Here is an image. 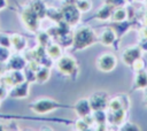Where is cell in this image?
Instances as JSON below:
<instances>
[{
  "label": "cell",
  "mask_w": 147,
  "mask_h": 131,
  "mask_svg": "<svg viewBox=\"0 0 147 131\" xmlns=\"http://www.w3.org/2000/svg\"><path fill=\"white\" fill-rule=\"evenodd\" d=\"M95 41L94 31L88 26H80L72 33V47L75 49H84L93 45Z\"/></svg>",
  "instance_id": "obj_1"
},
{
  "label": "cell",
  "mask_w": 147,
  "mask_h": 131,
  "mask_svg": "<svg viewBox=\"0 0 147 131\" xmlns=\"http://www.w3.org/2000/svg\"><path fill=\"white\" fill-rule=\"evenodd\" d=\"M60 106L61 105L57 101L53 100V99H49V98H40V99L33 101L30 105V108H31V110L33 113L42 115V114H47V113H49V111L59 108Z\"/></svg>",
  "instance_id": "obj_2"
},
{
  "label": "cell",
  "mask_w": 147,
  "mask_h": 131,
  "mask_svg": "<svg viewBox=\"0 0 147 131\" xmlns=\"http://www.w3.org/2000/svg\"><path fill=\"white\" fill-rule=\"evenodd\" d=\"M56 68L61 74H63L65 76H72L77 71V62L72 56L63 55L57 59Z\"/></svg>",
  "instance_id": "obj_3"
},
{
  "label": "cell",
  "mask_w": 147,
  "mask_h": 131,
  "mask_svg": "<svg viewBox=\"0 0 147 131\" xmlns=\"http://www.w3.org/2000/svg\"><path fill=\"white\" fill-rule=\"evenodd\" d=\"M21 20L24 24V26L29 31H36L39 25V16L31 9V7H26L21 13Z\"/></svg>",
  "instance_id": "obj_4"
},
{
  "label": "cell",
  "mask_w": 147,
  "mask_h": 131,
  "mask_svg": "<svg viewBox=\"0 0 147 131\" xmlns=\"http://www.w3.org/2000/svg\"><path fill=\"white\" fill-rule=\"evenodd\" d=\"M95 64L100 71L109 72V71H113L115 69V67L117 64V60L113 53H105L96 59Z\"/></svg>",
  "instance_id": "obj_5"
},
{
  "label": "cell",
  "mask_w": 147,
  "mask_h": 131,
  "mask_svg": "<svg viewBox=\"0 0 147 131\" xmlns=\"http://www.w3.org/2000/svg\"><path fill=\"white\" fill-rule=\"evenodd\" d=\"M62 15H63V21L68 23L69 25L76 24L79 21L80 17V11L77 8L76 3H69V5H63L62 9Z\"/></svg>",
  "instance_id": "obj_6"
},
{
  "label": "cell",
  "mask_w": 147,
  "mask_h": 131,
  "mask_svg": "<svg viewBox=\"0 0 147 131\" xmlns=\"http://www.w3.org/2000/svg\"><path fill=\"white\" fill-rule=\"evenodd\" d=\"M108 95L106 92H95L88 98L90 106L92 110H103L106 107H108Z\"/></svg>",
  "instance_id": "obj_7"
},
{
  "label": "cell",
  "mask_w": 147,
  "mask_h": 131,
  "mask_svg": "<svg viewBox=\"0 0 147 131\" xmlns=\"http://www.w3.org/2000/svg\"><path fill=\"white\" fill-rule=\"evenodd\" d=\"M25 77L21 70H10L1 77V82L6 87H13L22 82H24Z\"/></svg>",
  "instance_id": "obj_8"
},
{
  "label": "cell",
  "mask_w": 147,
  "mask_h": 131,
  "mask_svg": "<svg viewBox=\"0 0 147 131\" xmlns=\"http://www.w3.org/2000/svg\"><path fill=\"white\" fill-rule=\"evenodd\" d=\"M141 52H142V49H141L140 46H132V47L125 48L123 51V53H122V61H123V63L131 67L134 61L140 59Z\"/></svg>",
  "instance_id": "obj_9"
},
{
  "label": "cell",
  "mask_w": 147,
  "mask_h": 131,
  "mask_svg": "<svg viewBox=\"0 0 147 131\" xmlns=\"http://www.w3.org/2000/svg\"><path fill=\"white\" fill-rule=\"evenodd\" d=\"M29 82L24 80L15 86L11 87V90L8 92V95L10 98H16V99H24L29 95Z\"/></svg>",
  "instance_id": "obj_10"
},
{
  "label": "cell",
  "mask_w": 147,
  "mask_h": 131,
  "mask_svg": "<svg viewBox=\"0 0 147 131\" xmlns=\"http://www.w3.org/2000/svg\"><path fill=\"white\" fill-rule=\"evenodd\" d=\"M75 111L76 114L79 116V117H84L86 115H90L93 113L91 106H90V102H88V99H80L78 100L76 103H75Z\"/></svg>",
  "instance_id": "obj_11"
},
{
  "label": "cell",
  "mask_w": 147,
  "mask_h": 131,
  "mask_svg": "<svg viewBox=\"0 0 147 131\" xmlns=\"http://www.w3.org/2000/svg\"><path fill=\"white\" fill-rule=\"evenodd\" d=\"M125 114H126V109L125 108L110 111L109 115H107V121L111 125H122L124 120H125Z\"/></svg>",
  "instance_id": "obj_12"
},
{
  "label": "cell",
  "mask_w": 147,
  "mask_h": 131,
  "mask_svg": "<svg viewBox=\"0 0 147 131\" xmlns=\"http://www.w3.org/2000/svg\"><path fill=\"white\" fill-rule=\"evenodd\" d=\"M125 99H126L125 95H116L113 99H110L108 101L109 110L114 111V110H118V109H122V108L127 109V103H126V101H124Z\"/></svg>",
  "instance_id": "obj_13"
},
{
  "label": "cell",
  "mask_w": 147,
  "mask_h": 131,
  "mask_svg": "<svg viewBox=\"0 0 147 131\" xmlns=\"http://www.w3.org/2000/svg\"><path fill=\"white\" fill-rule=\"evenodd\" d=\"M115 39H116V32H115V30L111 29V28L105 29V30L101 32L100 38H99L100 43H101L102 45H105V46H110V45L115 41Z\"/></svg>",
  "instance_id": "obj_14"
},
{
  "label": "cell",
  "mask_w": 147,
  "mask_h": 131,
  "mask_svg": "<svg viewBox=\"0 0 147 131\" xmlns=\"http://www.w3.org/2000/svg\"><path fill=\"white\" fill-rule=\"evenodd\" d=\"M26 60L20 55H15V56H11L9 57V61H8V69L9 70H22L25 68L26 66Z\"/></svg>",
  "instance_id": "obj_15"
},
{
  "label": "cell",
  "mask_w": 147,
  "mask_h": 131,
  "mask_svg": "<svg viewBox=\"0 0 147 131\" xmlns=\"http://www.w3.org/2000/svg\"><path fill=\"white\" fill-rule=\"evenodd\" d=\"M114 9H115V7H114L113 5L106 2V3L98 10V13L95 14V17H96L98 20H100V21H107V20H109V18L111 17V14H113Z\"/></svg>",
  "instance_id": "obj_16"
},
{
  "label": "cell",
  "mask_w": 147,
  "mask_h": 131,
  "mask_svg": "<svg viewBox=\"0 0 147 131\" xmlns=\"http://www.w3.org/2000/svg\"><path fill=\"white\" fill-rule=\"evenodd\" d=\"M46 54L49 59L52 60H57L59 57L62 56V49L60 47L59 44L56 43H49L47 46H46Z\"/></svg>",
  "instance_id": "obj_17"
},
{
  "label": "cell",
  "mask_w": 147,
  "mask_h": 131,
  "mask_svg": "<svg viewBox=\"0 0 147 131\" xmlns=\"http://www.w3.org/2000/svg\"><path fill=\"white\" fill-rule=\"evenodd\" d=\"M134 87L136 88H146L147 87V71L145 69L136 71L134 77Z\"/></svg>",
  "instance_id": "obj_18"
},
{
  "label": "cell",
  "mask_w": 147,
  "mask_h": 131,
  "mask_svg": "<svg viewBox=\"0 0 147 131\" xmlns=\"http://www.w3.org/2000/svg\"><path fill=\"white\" fill-rule=\"evenodd\" d=\"M10 43H11V46L14 47V49L16 52L23 51L25 48V46H26L25 39L21 34H18V33H13L10 36Z\"/></svg>",
  "instance_id": "obj_19"
},
{
  "label": "cell",
  "mask_w": 147,
  "mask_h": 131,
  "mask_svg": "<svg viewBox=\"0 0 147 131\" xmlns=\"http://www.w3.org/2000/svg\"><path fill=\"white\" fill-rule=\"evenodd\" d=\"M127 17V11L125 10V8L123 7H117L114 9L113 14H111V21L113 22H124Z\"/></svg>",
  "instance_id": "obj_20"
},
{
  "label": "cell",
  "mask_w": 147,
  "mask_h": 131,
  "mask_svg": "<svg viewBox=\"0 0 147 131\" xmlns=\"http://www.w3.org/2000/svg\"><path fill=\"white\" fill-rule=\"evenodd\" d=\"M49 76H51V70H49V68H48V67H45V66H44V67H40L39 70L36 72V82L42 84V83H45V82L48 80Z\"/></svg>",
  "instance_id": "obj_21"
},
{
  "label": "cell",
  "mask_w": 147,
  "mask_h": 131,
  "mask_svg": "<svg viewBox=\"0 0 147 131\" xmlns=\"http://www.w3.org/2000/svg\"><path fill=\"white\" fill-rule=\"evenodd\" d=\"M31 9L39 16V18H42L45 15H46V11H47V9H46V7H45V5L41 2V1H39V0H34V1H32L31 2Z\"/></svg>",
  "instance_id": "obj_22"
},
{
  "label": "cell",
  "mask_w": 147,
  "mask_h": 131,
  "mask_svg": "<svg viewBox=\"0 0 147 131\" xmlns=\"http://www.w3.org/2000/svg\"><path fill=\"white\" fill-rule=\"evenodd\" d=\"M93 117H94V122L98 126L100 125H106L107 122V115L105 114L103 110H94L93 111Z\"/></svg>",
  "instance_id": "obj_23"
},
{
  "label": "cell",
  "mask_w": 147,
  "mask_h": 131,
  "mask_svg": "<svg viewBox=\"0 0 147 131\" xmlns=\"http://www.w3.org/2000/svg\"><path fill=\"white\" fill-rule=\"evenodd\" d=\"M46 15H47L51 20H53V21H55V22H57V23H59V22H61V21H63L62 11H61V10H59V9H54V8L47 9Z\"/></svg>",
  "instance_id": "obj_24"
},
{
  "label": "cell",
  "mask_w": 147,
  "mask_h": 131,
  "mask_svg": "<svg viewBox=\"0 0 147 131\" xmlns=\"http://www.w3.org/2000/svg\"><path fill=\"white\" fill-rule=\"evenodd\" d=\"M76 6L79 9V11H88L92 7V3L90 0H76Z\"/></svg>",
  "instance_id": "obj_25"
},
{
  "label": "cell",
  "mask_w": 147,
  "mask_h": 131,
  "mask_svg": "<svg viewBox=\"0 0 147 131\" xmlns=\"http://www.w3.org/2000/svg\"><path fill=\"white\" fill-rule=\"evenodd\" d=\"M49 37L51 36L47 32H40L37 36V40H38V43H39L40 46H42V47L46 48V46L49 44Z\"/></svg>",
  "instance_id": "obj_26"
},
{
  "label": "cell",
  "mask_w": 147,
  "mask_h": 131,
  "mask_svg": "<svg viewBox=\"0 0 147 131\" xmlns=\"http://www.w3.org/2000/svg\"><path fill=\"white\" fill-rule=\"evenodd\" d=\"M9 57H10V53H9L8 47L0 46V63H3L6 61H8Z\"/></svg>",
  "instance_id": "obj_27"
},
{
  "label": "cell",
  "mask_w": 147,
  "mask_h": 131,
  "mask_svg": "<svg viewBox=\"0 0 147 131\" xmlns=\"http://www.w3.org/2000/svg\"><path fill=\"white\" fill-rule=\"evenodd\" d=\"M76 129L77 130H88L90 129V124L83 117H80L79 120L76 121Z\"/></svg>",
  "instance_id": "obj_28"
},
{
  "label": "cell",
  "mask_w": 147,
  "mask_h": 131,
  "mask_svg": "<svg viewBox=\"0 0 147 131\" xmlns=\"http://www.w3.org/2000/svg\"><path fill=\"white\" fill-rule=\"evenodd\" d=\"M0 46L3 47H10L11 43H10V36H7L5 33H0Z\"/></svg>",
  "instance_id": "obj_29"
},
{
  "label": "cell",
  "mask_w": 147,
  "mask_h": 131,
  "mask_svg": "<svg viewBox=\"0 0 147 131\" xmlns=\"http://www.w3.org/2000/svg\"><path fill=\"white\" fill-rule=\"evenodd\" d=\"M121 130H124V131H127V130H132V131H137V130H140V126L138 124H134V123H131V122H127L125 124H123L121 126Z\"/></svg>",
  "instance_id": "obj_30"
},
{
  "label": "cell",
  "mask_w": 147,
  "mask_h": 131,
  "mask_svg": "<svg viewBox=\"0 0 147 131\" xmlns=\"http://www.w3.org/2000/svg\"><path fill=\"white\" fill-rule=\"evenodd\" d=\"M136 71H139V70H142L144 68H145V63H144V61L141 60V59H138L137 61H134L133 62V64L131 66Z\"/></svg>",
  "instance_id": "obj_31"
},
{
  "label": "cell",
  "mask_w": 147,
  "mask_h": 131,
  "mask_svg": "<svg viewBox=\"0 0 147 131\" xmlns=\"http://www.w3.org/2000/svg\"><path fill=\"white\" fill-rule=\"evenodd\" d=\"M106 2L113 5L114 7H119L124 3V0H106Z\"/></svg>",
  "instance_id": "obj_32"
},
{
  "label": "cell",
  "mask_w": 147,
  "mask_h": 131,
  "mask_svg": "<svg viewBox=\"0 0 147 131\" xmlns=\"http://www.w3.org/2000/svg\"><path fill=\"white\" fill-rule=\"evenodd\" d=\"M8 94V92L6 91V86L2 84V85H0V100L1 99H3V98H6V95Z\"/></svg>",
  "instance_id": "obj_33"
},
{
  "label": "cell",
  "mask_w": 147,
  "mask_h": 131,
  "mask_svg": "<svg viewBox=\"0 0 147 131\" xmlns=\"http://www.w3.org/2000/svg\"><path fill=\"white\" fill-rule=\"evenodd\" d=\"M144 103L147 106V87L144 88Z\"/></svg>",
  "instance_id": "obj_34"
},
{
  "label": "cell",
  "mask_w": 147,
  "mask_h": 131,
  "mask_svg": "<svg viewBox=\"0 0 147 131\" xmlns=\"http://www.w3.org/2000/svg\"><path fill=\"white\" fill-rule=\"evenodd\" d=\"M6 0H0V10L2 9V8H5L6 7Z\"/></svg>",
  "instance_id": "obj_35"
},
{
  "label": "cell",
  "mask_w": 147,
  "mask_h": 131,
  "mask_svg": "<svg viewBox=\"0 0 147 131\" xmlns=\"http://www.w3.org/2000/svg\"><path fill=\"white\" fill-rule=\"evenodd\" d=\"M0 82H1V72H0Z\"/></svg>",
  "instance_id": "obj_36"
},
{
  "label": "cell",
  "mask_w": 147,
  "mask_h": 131,
  "mask_svg": "<svg viewBox=\"0 0 147 131\" xmlns=\"http://www.w3.org/2000/svg\"><path fill=\"white\" fill-rule=\"evenodd\" d=\"M2 129H3V128H2V126H0V130H2Z\"/></svg>",
  "instance_id": "obj_37"
},
{
  "label": "cell",
  "mask_w": 147,
  "mask_h": 131,
  "mask_svg": "<svg viewBox=\"0 0 147 131\" xmlns=\"http://www.w3.org/2000/svg\"><path fill=\"white\" fill-rule=\"evenodd\" d=\"M136 1H144V0H136Z\"/></svg>",
  "instance_id": "obj_38"
},
{
  "label": "cell",
  "mask_w": 147,
  "mask_h": 131,
  "mask_svg": "<svg viewBox=\"0 0 147 131\" xmlns=\"http://www.w3.org/2000/svg\"><path fill=\"white\" fill-rule=\"evenodd\" d=\"M146 1H147V0H146Z\"/></svg>",
  "instance_id": "obj_39"
}]
</instances>
